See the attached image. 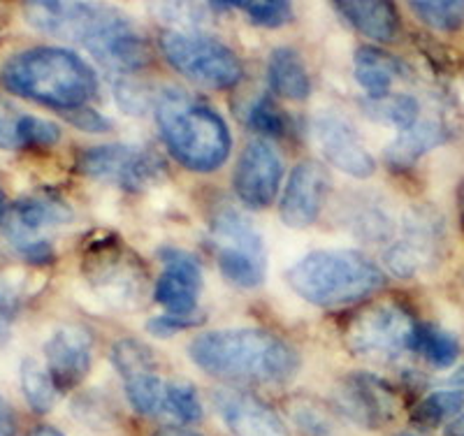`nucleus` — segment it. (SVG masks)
I'll list each match as a JSON object with an SVG mask.
<instances>
[{
	"label": "nucleus",
	"mask_w": 464,
	"mask_h": 436,
	"mask_svg": "<svg viewBox=\"0 0 464 436\" xmlns=\"http://www.w3.org/2000/svg\"><path fill=\"white\" fill-rule=\"evenodd\" d=\"M188 358L209 376L235 383L284 385L300 372L295 348L256 327L202 332L188 344Z\"/></svg>",
	"instance_id": "1"
},
{
	"label": "nucleus",
	"mask_w": 464,
	"mask_h": 436,
	"mask_svg": "<svg viewBox=\"0 0 464 436\" xmlns=\"http://www.w3.org/2000/svg\"><path fill=\"white\" fill-rule=\"evenodd\" d=\"M3 86L12 93L56 110L86 107L98 91V77L80 53L61 47H33L3 65Z\"/></svg>",
	"instance_id": "2"
},
{
	"label": "nucleus",
	"mask_w": 464,
	"mask_h": 436,
	"mask_svg": "<svg viewBox=\"0 0 464 436\" xmlns=\"http://www.w3.org/2000/svg\"><path fill=\"white\" fill-rule=\"evenodd\" d=\"M156 123L186 170L214 172L230 156L232 137L218 111L179 89L163 91L156 101Z\"/></svg>",
	"instance_id": "3"
},
{
	"label": "nucleus",
	"mask_w": 464,
	"mask_h": 436,
	"mask_svg": "<svg viewBox=\"0 0 464 436\" xmlns=\"http://www.w3.org/2000/svg\"><path fill=\"white\" fill-rule=\"evenodd\" d=\"M285 284L304 302L323 309L358 305L383 290L385 274L358 251H314L285 272Z\"/></svg>",
	"instance_id": "4"
},
{
	"label": "nucleus",
	"mask_w": 464,
	"mask_h": 436,
	"mask_svg": "<svg viewBox=\"0 0 464 436\" xmlns=\"http://www.w3.org/2000/svg\"><path fill=\"white\" fill-rule=\"evenodd\" d=\"M74 221V209L56 193H33L14 202L3 218V235L28 263H49L56 253V232Z\"/></svg>",
	"instance_id": "5"
},
{
	"label": "nucleus",
	"mask_w": 464,
	"mask_h": 436,
	"mask_svg": "<svg viewBox=\"0 0 464 436\" xmlns=\"http://www.w3.org/2000/svg\"><path fill=\"white\" fill-rule=\"evenodd\" d=\"M160 49L169 65L186 79L209 89H232L244 77L242 61L227 44L205 33H165Z\"/></svg>",
	"instance_id": "6"
},
{
	"label": "nucleus",
	"mask_w": 464,
	"mask_h": 436,
	"mask_svg": "<svg viewBox=\"0 0 464 436\" xmlns=\"http://www.w3.org/2000/svg\"><path fill=\"white\" fill-rule=\"evenodd\" d=\"M218 269L237 288H258L267 274V248L258 228L242 211L226 207L211 221Z\"/></svg>",
	"instance_id": "7"
},
{
	"label": "nucleus",
	"mask_w": 464,
	"mask_h": 436,
	"mask_svg": "<svg viewBox=\"0 0 464 436\" xmlns=\"http://www.w3.org/2000/svg\"><path fill=\"white\" fill-rule=\"evenodd\" d=\"M416 321L397 305H376L360 311L343 332L348 351L367 363H395L411 351Z\"/></svg>",
	"instance_id": "8"
},
{
	"label": "nucleus",
	"mask_w": 464,
	"mask_h": 436,
	"mask_svg": "<svg viewBox=\"0 0 464 436\" xmlns=\"http://www.w3.org/2000/svg\"><path fill=\"white\" fill-rule=\"evenodd\" d=\"M84 279L102 306L130 311L142 302L147 272L138 257L119 244H98L84 267Z\"/></svg>",
	"instance_id": "9"
},
{
	"label": "nucleus",
	"mask_w": 464,
	"mask_h": 436,
	"mask_svg": "<svg viewBox=\"0 0 464 436\" xmlns=\"http://www.w3.org/2000/svg\"><path fill=\"white\" fill-rule=\"evenodd\" d=\"M77 165L89 179L126 190L149 189L165 174L163 160L138 144H98L82 151Z\"/></svg>",
	"instance_id": "10"
},
{
	"label": "nucleus",
	"mask_w": 464,
	"mask_h": 436,
	"mask_svg": "<svg viewBox=\"0 0 464 436\" xmlns=\"http://www.w3.org/2000/svg\"><path fill=\"white\" fill-rule=\"evenodd\" d=\"M443 248V223L430 209H413L401 223V232L385 251V267L395 276L411 279L439 260Z\"/></svg>",
	"instance_id": "11"
},
{
	"label": "nucleus",
	"mask_w": 464,
	"mask_h": 436,
	"mask_svg": "<svg viewBox=\"0 0 464 436\" xmlns=\"http://www.w3.org/2000/svg\"><path fill=\"white\" fill-rule=\"evenodd\" d=\"M312 132L323 158L343 174L353 179H370L376 172V158L346 116L333 110L318 111L312 121Z\"/></svg>",
	"instance_id": "12"
},
{
	"label": "nucleus",
	"mask_w": 464,
	"mask_h": 436,
	"mask_svg": "<svg viewBox=\"0 0 464 436\" xmlns=\"http://www.w3.org/2000/svg\"><path fill=\"white\" fill-rule=\"evenodd\" d=\"M281 177H284V163L276 149L265 140H254L239 153L232 172V189L246 207L265 209L275 202Z\"/></svg>",
	"instance_id": "13"
},
{
	"label": "nucleus",
	"mask_w": 464,
	"mask_h": 436,
	"mask_svg": "<svg viewBox=\"0 0 464 436\" xmlns=\"http://www.w3.org/2000/svg\"><path fill=\"white\" fill-rule=\"evenodd\" d=\"M110 12V7L95 5V3H56V0L44 3L43 0V3H26L24 5L26 22L35 31L61 37V40H72L82 47L102 26Z\"/></svg>",
	"instance_id": "14"
},
{
	"label": "nucleus",
	"mask_w": 464,
	"mask_h": 436,
	"mask_svg": "<svg viewBox=\"0 0 464 436\" xmlns=\"http://www.w3.org/2000/svg\"><path fill=\"white\" fill-rule=\"evenodd\" d=\"M334 404L348 421L367 430H379L392 421L397 397L388 383L374 373H351L334 390Z\"/></svg>",
	"instance_id": "15"
},
{
	"label": "nucleus",
	"mask_w": 464,
	"mask_h": 436,
	"mask_svg": "<svg viewBox=\"0 0 464 436\" xmlns=\"http://www.w3.org/2000/svg\"><path fill=\"white\" fill-rule=\"evenodd\" d=\"M84 49L114 73H135L151 61V49L142 33L135 31L126 16L114 10L84 44Z\"/></svg>",
	"instance_id": "16"
},
{
	"label": "nucleus",
	"mask_w": 464,
	"mask_h": 436,
	"mask_svg": "<svg viewBox=\"0 0 464 436\" xmlns=\"http://www.w3.org/2000/svg\"><path fill=\"white\" fill-rule=\"evenodd\" d=\"M330 184V174L316 160L295 165L281 195V221L293 230L314 226L327 202Z\"/></svg>",
	"instance_id": "17"
},
{
	"label": "nucleus",
	"mask_w": 464,
	"mask_h": 436,
	"mask_svg": "<svg viewBox=\"0 0 464 436\" xmlns=\"http://www.w3.org/2000/svg\"><path fill=\"white\" fill-rule=\"evenodd\" d=\"M163 274L156 281L153 297L172 315H196L202 290V265L184 248H160Z\"/></svg>",
	"instance_id": "18"
},
{
	"label": "nucleus",
	"mask_w": 464,
	"mask_h": 436,
	"mask_svg": "<svg viewBox=\"0 0 464 436\" xmlns=\"http://www.w3.org/2000/svg\"><path fill=\"white\" fill-rule=\"evenodd\" d=\"M44 358L58 392L77 388L93 364V336L80 325L58 327L44 344Z\"/></svg>",
	"instance_id": "19"
},
{
	"label": "nucleus",
	"mask_w": 464,
	"mask_h": 436,
	"mask_svg": "<svg viewBox=\"0 0 464 436\" xmlns=\"http://www.w3.org/2000/svg\"><path fill=\"white\" fill-rule=\"evenodd\" d=\"M221 421L235 436H288L284 421L272 406L244 390H218L214 394Z\"/></svg>",
	"instance_id": "20"
},
{
	"label": "nucleus",
	"mask_w": 464,
	"mask_h": 436,
	"mask_svg": "<svg viewBox=\"0 0 464 436\" xmlns=\"http://www.w3.org/2000/svg\"><path fill=\"white\" fill-rule=\"evenodd\" d=\"M61 140V128L35 114H24L0 98V149L53 147Z\"/></svg>",
	"instance_id": "21"
},
{
	"label": "nucleus",
	"mask_w": 464,
	"mask_h": 436,
	"mask_svg": "<svg viewBox=\"0 0 464 436\" xmlns=\"http://www.w3.org/2000/svg\"><path fill=\"white\" fill-rule=\"evenodd\" d=\"M450 137L449 123L443 119H418L409 131L400 132L395 142L385 149V163L395 170L413 168L422 156L441 147Z\"/></svg>",
	"instance_id": "22"
},
{
	"label": "nucleus",
	"mask_w": 464,
	"mask_h": 436,
	"mask_svg": "<svg viewBox=\"0 0 464 436\" xmlns=\"http://www.w3.org/2000/svg\"><path fill=\"white\" fill-rule=\"evenodd\" d=\"M334 10L346 19L351 26L376 43H392L400 33V15L388 0H346L337 3Z\"/></svg>",
	"instance_id": "23"
},
{
	"label": "nucleus",
	"mask_w": 464,
	"mask_h": 436,
	"mask_svg": "<svg viewBox=\"0 0 464 436\" xmlns=\"http://www.w3.org/2000/svg\"><path fill=\"white\" fill-rule=\"evenodd\" d=\"M353 70L358 84L370 95V101H381L391 95L392 84L401 77L404 65L392 53L376 47H360L353 58Z\"/></svg>",
	"instance_id": "24"
},
{
	"label": "nucleus",
	"mask_w": 464,
	"mask_h": 436,
	"mask_svg": "<svg viewBox=\"0 0 464 436\" xmlns=\"http://www.w3.org/2000/svg\"><path fill=\"white\" fill-rule=\"evenodd\" d=\"M269 89L285 101H304L312 93V79L295 49L279 47L267 61Z\"/></svg>",
	"instance_id": "25"
},
{
	"label": "nucleus",
	"mask_w": 464,
	"mask_h": 436,
	"mask_svg": "<svg viewBox=\"0 0 464 436\" xmlns=\"http://www.w3.org/2000/svg\"><path fill=\"white\" fill-rule=\"evenodd\" d=\"M411 351L420 353L422 358L439 369L453 367L459 355V342L450 332L441 330L432 323H416Z\"/></svg>",
	"instance_id": "26"
},
{
	"label": "nucleus",
	"mask_w": 464,
	"mask_h": 436,
	"mask_svg": "<svg viewBox=\"0 0 464 436\" xmlns=\"http://www.w3.org/2000/svg\"><path fill=\"white\" fill-rule=\"evenodd\" d=\"M123 385L128 402L138 413L149 418L165 413V381L156 373V369L123 376Z\"/></svg>",
	"instance_id": "27"
},
{
	"label": "nucleus",
	"mask_w": 464,
	"mask_h": 436,
	"mask_svg": "<svg viewBox=\"0 0 464 436\" xmlns=\"http://www.w3.org/2000/svg\"><path fill=\"white\" fill-rule=\"evenodd\" d=\"M19 379H22V390L26 402L37 413H47L53 409L58 397V390L53 385L52 373L47 364H43L35 358H26L19 369Z\"/></svg>",
	"instance_id": "28"
},
{
	"label": "nucleus",
	"mask_w": 464,
	"mask_h": 436,
	"mask_svg": "<svg viewBox=\"0 0 464 436\" xmlns=\"http://www.w3.org/2000/svg\"><path fill=\"white\" fill-rule=\"evenodd\" d=\"M464 411V390L462 388H443L430 392L425 400L418 402L413 411V421L425 427H437L446 421H453Z\"/></svg>",
	"instance_id": "29"
},
{
	"label": "nucleus",
	"mask_w": 464,
	"mask_h": 436,
	"mask_svg": "<svg viewBox=\"0 0 464 436\" xmlns=\"http://www.w3.org/2000/svg\"><path fill=\"white\" fill-rule=\"evenodd\" d=\"M409 7L432 31L458 33L464 28V0H418Z\"/></svg>",
	"instance_id": "30"
},
{
	"label": "nucleus",
	"mask_w": 464,
	"mask_h": 436,
	"mask_svg": "<svg viewBox=\"0 0 464 436\" xmlns=\"http://www.w3.org/2000/svg\"><path fill=\"white\" fill-rule=\"evenodd\" d=\"M367 111L379 121L391 123L400 132L409 131L413 123H418V114H420V105L413 95L409 93H391L381 98V101L367 102Z\"/></svg>",
	"instance_id": "31"
},
{
	"label": "nucleus",
	"mask_w": 464,
	"mask_h": 436,
	"mask_svg": "<svg viewBox=\"0 0 464 436\" xmlns=\"http://www.w3.org/2000/svg\"><path fill=\"white\" fill-rule=\"evenodd\" d=\"M165 413L181 425L200 422L205 409L198 397V390L186 381H168L165 383Z\"/></svg>",
	"instance_id": "32"
},
{
	"label": "nucleus",
	"mask_w": 464,
	"mask_h": 436,
	"mask_svg": "<svg viewBox=\"0 0 464 436\" xmlns=\"http://www.w3.org/2000/svg\"><path fill=\"white\" fill-rule=\"evenodd\" d=\"M111 363L121 376L159 369V363L153 358L151 348L144 346L138 339H121L111 346Z\"/></svg>",
	"instance_id": "33"
},
{
	"label": "nucleus",
	"mask_w": 464,
	"mask_h": 436,
	"mask_svg": "<svg viewBox=\"0 0 464 436\" xmlns=\"http://www.w3.org/2000/svg\"><path fill=\"white\" fill-rule=\"evenodd\" d=\"M246 121L254 131L263 132L267 137H284L285 131H288L285 116L281 114V110L272 102L269 95H263V98H258L254 105L248 107Z\"/></svg>",
	"instance_id": "34"
},
{
	"label": "nucleus",
	"mask_w": 464,
	"mask_h": 436,
	"mask_svg": "<svg viewBox=\"0 0 464 436\" xmlns=\"http://www.w3.org/2000/svg\"><path fill=\"white\" fill-rule=\"evenodd\" d=\"M230 7L242 10L251 22L265 28L284 26L293 16V5L281 3V0H272V3H230Z\"/></svg>",
	"instance_id": "35"
},
{
	"label": "nucleus",
	"mask_w": 464,
	"mask_h": 436,
	"mask_svg": "<svg viewBox=\"0 0 464 436\" xmlns=\"http://www.w3.org/2000/svg\"><path fill=\"white\" fill-rule=\"evenodd\" d=\"M19 311H22V295H19V288L10 279L0 276V344L7 342L12 323L16 321Z\"/></svg>",
	"instance_id": "36"
},
{
	"label": "nucleus",
	"mask_w": 464,
	"mask_h": 436,
	"mask_svg": "<svg viewBox=\"0 0 464 436\" xmlns=\"http://www.w3.org/2000/svg\"><path fill=\"white\" fill-rule=\"evenodd\" d=\"M200 323V318L196 315H172V314H160L159 318H151L149 321V332L156 336H169L174 332L188 330V327H196Z\"/></svg>",
	"instance_id": "37"
},
{
	"label": "nucleus",
	"mask_w": 464,
	"mask_h": 436,
	"mask_svg": "<svg viewBox=\"0 0 464 436\" xmlns=\"http://www.w3.org/2000/svg\"><path fill=\"white\" fill-rule=\"evenodd\" d=\"M68 121L72 126H77L80 131H89V132H107L111 131V121H107L105 116L98 114L91 107H80V110H72L68 114Z\"/></svg>",
	"instance_id": "38"
},
{
	"label": "nucleus",
	"mask_w": 464,
	"mask_h": 436,
	"mask_svg": "<svg viewBox=\"0 0 464 436\" xmlns=\"http://www.w3.org/2000/svg\"><path fill=\"white\" fill-rule=\"evenodd\" d=\"M16 430H19V421H16L14 409L0 394V436H16Z\"/></svg>",
	"instance_id": "39"
},
{
	"label": "nucleus",
	"mask_w": 464,
	"mask_h": 436,
	"mask_svg": "<svg viewBox=\"0 0 464 436\" xmlns=\"http://www.w3.org/2000/svg\"><path fill=\"white\" fill-rule=\"evenodd\" d=\"M446 436H464V411L446 427Z\"/></svg>",
	"instance_id": "40"
},
{
	"label": "nucleus",
	"mask_w": 464,
	"mask_h": 436,
	"mask_svg": "<svg viewBox=\"0 0 464 436\" xmlns=\"http://www.w3.org/2000/svg\"><path fill=\"white\" fill-rule=\"evenodd\" d=\"M153 436H200V434H196V431H190V430H181V427H165V430L156 431Z\"/></svg>",
	"instance_id": "41"
},
{
	"label": "nucleus",
	"mask_w": 464,
	"mask_h": 436,
	"mask_svg": "<svg viewBox=\"0 0 464 436\" xmlns=\"http://www.w3.org/2000/svg\"><path fill=\"white\" fill-rule=\"evenodd\" d=\"M28 436H65V434H63V431H58L56 427L40 425V427H35V430H33Z\"/></svg>",
	"instance_id": "42"
},
{
	"label": "nucleus",
	"mask_w": 464,
	"mask_h": 436,
	"mask_svg": "<svg viewBox=\"0 0 464 436\" xmlns=\"http://www.w3.org/2000/svg\"><path fill=\"white\" fill-rule=\"evenodd\" d=\"M5 214H7V198L5 193H3V189H0V221L5 218Z\"/></svg>",
	"instance_id": "43"
},
{
	"label": "nucleus",
	"mask_w": 464,
	"mask_h": 436,
	"mask_svg": "<svg viewBox=\"0 0 464 436\" xmlns=\"http://www.w3.org/2000/svg\"><path fill=\"white\" fill-rule=\"evenodd\" d=\"M459 207H462V218H464V184H462V190H459Z\"/></svg>",
	"instance_id": "44"
},
{
	"label": "nucleus",
	"mask_w": 464,
	"mask_h": 436,
	"mask_svg": "<svg viewBox=\"0 0 464 436\" xmlns=\"http://www.w3.org/2000/svg\"><path fill=\"white\" fill-rule=\"evenodd\" d=\"M400 436H418V434H400Z\"/></svg>",
	"instance_id": "45"
}]
</instances>
